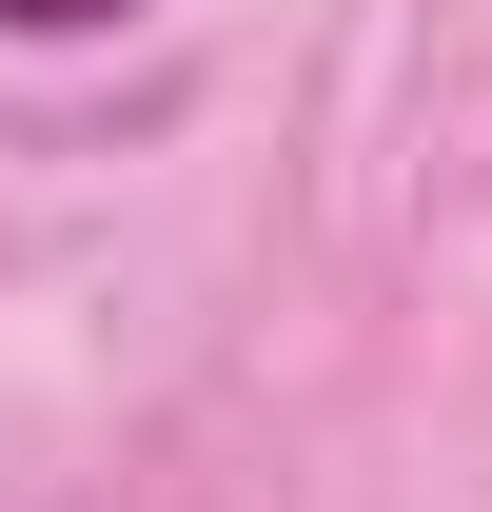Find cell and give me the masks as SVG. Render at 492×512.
<instances>
[{"label":"cell","mask_w":492,"mask_h":512,"mask_svg":"<svg viewBox=\"0 0 492 512\" xmlns=\"http://www.w3.org/2000/svg\"><path fill=\"white\" fill-rule=\"evenodd\" d=\"M99 20H138V0H0V40H99Z\"/></svg>","instance_id":"1"}]
</instances>
